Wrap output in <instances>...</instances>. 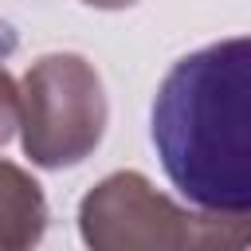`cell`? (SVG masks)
I'll use <instances>...</instances> for the list:
<instances>
[{
  "mask_svg": "<svg viewBox=\"0 0 251 251\" xmlns=\"http://www.w3.org/2000/svg\"><path fill=\"white\" fill-rule=\"evenodd\" d=\"M173 188L212 216L251 212V39L227 35L169 67L149 122Z\"/></svg>",
  "mask_w": 251,
  "mask_h": 251,
  "instance_id": "1",
  "label": "cell"
},
{
  "mask_svg": "<svg viewBox=\"0 0 251 251\" xmlns=\"http://www.w3.org/2000/svg\"><path fill=\"white\" fill-rule=\"evenodd\" d=\"M90 247H247V216L188 212L161 196L141 173H114L78 204Z\"/></svg>",
  "mask_w": 251,
  "mask_h": 251,
  "instance_id": "2",
  "label": "cell"
},
{
  "mask_svg": "<svg viewBox=\"0 0 251 251\" xmlns=\"http://www.w3.org/2000/svg\"><path fill=\"white\" fill-rule=\"evenodd\" d=\"M24 153L35 165H78L106 129V90L82 55H43L20 86Z\"/></svg>",
  "mask_w": 251,
  "mask_h": 251,
  "instance_id": "3",
  "label": "cell"
},
{
  "mask_svg": "<svg viewBox=\"0 0 251 251\" xmlns=\"http://www.w3.org/2000/svg\"><path fill=\"white\" fill-rule=\"evenodd\" d=\"M47 227V204H43V192L39 184L0 161V247H27L43 235Z\"/></svg>",
  "mask_w": 251,
  "mask_h": 251,
  "instance_id": "4",
  "label": "cell"
},
{
  "mask_svg": "<svg viewBox=\"0 0 251 251\" xmlns=\"http://www.w3.org/2000/svg\"><path fill=\"white\" fill-rule=\"evenodd\" d=\"M16 126H20V90H16L12 75L0 67V145L16 133Z\"/></svg>",
  "mask_w": 251,
  "mask_h": 251,
  "instance_id": "5",
  "label": "cell"
},
{
  "mask_svg": "<svg viewBox=\"0 0 251 251\" xmlns=\"http://www.w3.org/2000/svg\"><path fill=\"white\" fill-rule=\"evenodd\" d=\"M82 4H90V8H106V12H114V8H129V4H137V0H82Z\"/></svg>",
  "mask_w": 251,
  "mask_h": 251,
  "instance_id": "6",
  "label": "cell"
}]
</instances>
